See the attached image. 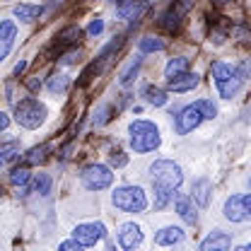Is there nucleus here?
I'll use <instances>...</instances> for the list:
<instances>
[{
    "label": "nucleus",
    "mask_w": 251,
    "mask_h": 251,
    "mask_svg": "<svg viewBox=\"0 0 251 251\" xmlns=\"http://www.w3.org/2000/svg\"><path fill=\"white\" fill-rule=\"evenodd\" d=\"M237 70H239V75L247 80V77H251V58H242L239 61V65H237Z\"/></svg>",
    "instance_id": "35"
},
{
    "label": "nucleus",
    "mask_w": 251,
    "mask_h": 251,
    "mask_svg": "<svg viewBox=\"0 0 251 251\" xmlns=\"http://www.w3.org/2000/svg\"><path fill=\"white\" fill-rule=\"evenodd\" d=\"M150 174H152V184L155 186H164L169 191H176L184 181V172L176 162L172 159H157L155 164L150 167Z\"/></svg>",
    "instance_id": "2"
},
{
    "label": "nucleus",
    "mask_w": 251,
    "mask_h": 251,
    "mask_svg": "<svg viewBox=\"0 0 251 251\" xmlns=\"http://www.w3.org/2000/svg\"><path fill=\"white\" fill-rule=\"evenodd\" d=\"M77 58H80V53H77V51H68V53L61 58V63H63V65H70V63L77 61Z\"/></svg>",
    "instance_id": "37"
},
{
    "label": "nucleus",
    "mask_w": 251,
    "mask_h": 251,
    "mask_svg": "<svg viewBox=\"0 0 251 251\" xmlns=\"http://www.w3.org/2000/svg\"><path fill=\"white\" fill-rule=\"evenodd\" d=\"M242 251H251V244H249V247H242Z\"/></svg>",
    "instance_id": "42"
},
{
    "label": "nucleus",
    "mask_w": 251,
    "mask_h": 251,
    "mask_svg": "<svg viewBox=\"0 0 251 251\" xmlns=\"http://www.w3.org/2000/svg\"><path fill=\"white\" fill-rule=\"evenodd\" d=\"M25 68H27V63L20 61L17 65H15V75H20V73H25Z\"/></svg>",
    "instance_id": "40"
},
{
    "label": "nucleus",
    "mask_w": 251,
    "mask_h": 251,
    "mask_svg": "<svg viewBox=\"0 0 251 251\" xmlns=\"http://www.w3.org/2000/svg\"><path fill=\"white\" fill-rule=\"evenodd\" d=\"M181 17H184V12H179L176 5H172L167 12H162V17H159V27L167 29V31H176L179 29V25H181Z\"/></svg>",
    "instance_id": "18"
},
{
    "label": "nucleus",
    "mask_w": 251,
    "mask_h": 251,
    "mask_svg": "<svg viewBox=\"0 0 251 251\" xmlns=\"http://www.w3.org/2000/svg\"><path fill=\"white\" fill-rule=\"evenodd\" d=\"M232 247V237L227 234V232H220V229H215V232H210L203 242H201V249L203 251H225Z\"/></svg>",
    "instance_id": "11"
},
{
    "label": "nucleus",
    "mask_w": 251,
    "mask_h": 251,
    "mask_svg": "<svg viewBox=\"0 0 251 251\" xmlns=\"http://www.w3.org/2000/svg\"><path fill=\"white\" fill-rule=\"evenodd\" d=\"M17 155H20V143H2L0 145V162L2 164H10Z\"/></svg>",
    "instance_id": "25"
},
{
    "label": "nucleus",
    "mask_w": 251,
    "mask_h": 251,
    "mask_svg": "<svg viewBox=\"0 0 251 251\" xmlns=\"http://www.w3.org/2000/svg\"><path fill=\"white\" fill-rule=\"evenodd\" d=\"M114 205L124 213H143L148 208V196L140 186H121L111 196Z\"/></svg>",
    "instance_id": "5"
},
{
    "label": "nucleus",
    "mask_w": 251,
    "mask_h": 251,
    "mask_svg": "<svg viewBox=\"0 0 251 251\" xmlns=\"http://www.w3.org/2000/svg\"><path fill=\"white\" fill-rule=\"evenodd\" d=\"M143 97H145L148 104H152V106H164V104H167V92H164L162 87H157V85H145V87H143Z\"/></svg>",
    "instance_id": "21"
},
{
    "label": "nucleus",
    "mask_w": 251,
    "mask_h": 251,
    "mask_svg": "<svg viewBox=\"0 0 251 251\" xmlns=\"http://www.w3.org/2000/svg\"><path fill=\"white\" fill-rule=\"evenodd\" d=\"M15 121L22 126V128H39V126L46 121V106L36 99H22L15 104Z\"/></svg>",
    "instance_id": "4"
},
{
    "label": "nucleus",
    "mask_w": 251,
    "mask_h": 251,
    "mask_svg": "<svg viewBox=\"0 0 251 251\" xmlns=\"http://www.w3.org/2000/svg\"><path fill=\"white\" fill-rule=\"evenodd\" d=\"M27 87H29L31 92H36V90H41V80H39V77H31L29 82H27Z\"/></svg>",
    "instance_id": "38"
},
{
    "label": "nucleus",
    "mask_w": 251,
    "mask_h": 251,
    "mask_svg": "<svg viewBox=\"0 0 251 251\" xmlns=\"http://www.w3.org/2000/svg\"><path fill=\"white\" fill-rule=\"evenodd\" d=\"M126 162H128V157H126V152H121V150H114V152L109 155V164H111V167H126Z\"/></svg>",
    "instance_id": "33"
},
{
    "label": "nucleus",
    "mask_w": 251,
    "mask_h": 251,
    "mask_svg": "<svg viewBox=\"0 0 251 251\" xmlns=\"http://www.w3.org/2000/svg\"><path fill=\"white\" fill-rule=\"evenodd\" d=\"M15 17L17 20H22V22H34L41 12H44V7L41 5H25V2H20V5H15Z\"/></svg>",
    "instance_id": "19"
},
{
    "label": "nucleus",
    "mask_w": 251,
    "mask_h": 251,
    "mask_svg": "<svg viewBox=\"0 0 251 251\" xmlns=\"http://www.w3.org/2000/svg\"><path fill=\"white\" fill-rule=\"evenodd\" d=\"M104 234H106V229H104L101 222H82V225H77V227L73 229V237H75L82 247H94Z\"/></svg>",
    "instance_id": "8"
},
{
    "label": "nucleus",
    "mask_w": 251,
    "mask_h": 251,
    "mask_svg": "<svg viewBox=\"0 0 251 251\" xmlns=\"http://www.w3.org/2000/svg\"><path fill=\"white\" fill-rule=\"evenodd\" d=\"M7 126H10V119H7V114H0V128L5 130Z\"/></svg>",
    "instance_id": "39"
},
{
    "label": "nucleus",
    "mask_w": 251,
    "mask_h": 251,
    "mask_svg": "<svg viewBox=\"0 0 251 251\" xmlns=\"http://www.w3.org/2000/svg\"><path fill=\"white\" fill-rule=\"evenodd\" d=\"M184 242V229L181 227H162L155 234V244L157 247H172Z\"/></svg>",
    "instance_id": "13"
},
{
    "label": "nucleus",
    "mask_w": 251,
    "mask_h": 251,
    "mask_svg": "<svg viewBox=\"0 0 251 251\" xmlns=\"http://www.w3.org/2000/svg\"><path fill=\"white\" fill-rule=\"evenodd\" d=\"M46 155H49V145H36L25 155V164H39L46 159Z\"/></svg>",
    "instance_id": "26"
},
{
    "label": "nucleus",
    "mask_w": 251,
    "mask_h": 251,
    "mask_svg": "<svg viewBox=\"0 0 251 251\" xmlns=\"http://www.w3.org/2000/svg\"><path fill=\"white\" fill-rule=\"evenodd\" d=\"M128 2H133V0H116V5L121 7V5H128Z\"/></svg>",
    "instance_id": "41"
},
{
    "label": "nucleus",
    "mask_w": 251,
    "mask_h": 251,
    "mask_svg": "<svg viewBox=\"0 0 251 251\" xmlns=\"http://www.w3.org/2000/svg\"><path fill=\"white\" fill-rule=\"evenodd\" d=\"M101 31H104V20H99V17H97V20H92V22H90L87 34H90V36H99Z\"/></svg>",
    "instance_id": "34"
},
{
    "label": "nucleus",
    "mask_w": 251,
    "mask_h": 251,
    "mask_svg": "<svg viewBox=\"0 0 251 251\" xmlns=\"http://www.w3.org/2000/svg\"><path fill=\"white\" fill-rule=\"evenodd\" d=\"M213 77H215V85H218V92L222 99H232L239 92L242 80H244L239 75V70L227 63H213Z\"/></svg>",
    "instance_id": "3"
},
{
    "label": "nucleus",
    "mask_w": 251,
    "mask_h": 251,
    "mask_svg": "<svg viewBox=\"0 0 251 251\" xmlns=\"http://www.w3.org/2000/svg\"><path fill=\"white\" fill-rule=\"evenodd\" d=\"M148 10V0H133L128 5H121L119 7V17L121 20H140Z\"/></svg>",
    "instance_id": "17"
},
{
    "label": "nucleus",
    "mask_w": 251,
    "mask_h": 251,
    "mask_svg": "<svg viewBox=\"0 0 251 251\" xmlns=\"http://www.w3.org/2000/svg\"><path fill=\"white\" fill-rule=\"evenodd\" d=\"M114 181V174L106 164H90L82 169V184L90 191H101V188H109Z\"/></svg>",
    "instance_id": "6"
},
{
    "label": "nucleus",
    "mask_w": 251,
    "mask_h": 251,
    "mask_svg": "<svg viewBox=\"0 0 251 251\" xmlns=\"http://www.w3.org/2000/svg\"><path fill=\"white\" fill-rule=\"evenodd\" d=\"M31 174L27 167H17V169H12L10 172V184L12 186H25V184H29Z\"/></svg>",
    "instance_id": "27"
},
{
    "label": "nucleus",
    "mask_w": 251,
    "mask_h": 251,
    "mask_svg": "<svg viewBox=\"0 0 251 251\" xmlns=\"http://www.w3.org/2000/svg\"><path fill=\"white\" fill-rule=\"evenodd\" d=\"M210 191H213V184L208 179H198L193 186H191V198L201 205V208H208L210 203Z\"/></svg>",
    "instance_id": "16"
},
{
    "label": "nucleus",
    "mask_w": 251,
    "mask_h": 251,
    "mask_svg": "<svg viewBox=\"0 0 251 251\" xmlns=\"http://www.w3.org/2000/svg\"><path fill=\"white\" fill-rule=\"evenodd\" d=\"M15 25L10 22V20H5L2 25H0V58H7V53H10V49H12V44H15Z\"/></svg>",
    "instance_id": "14"
},
{
    "label": "nucleus",
    "mask_w": 251,
    "mask_h": 251,
    "mask_svg": "<svg viewBox=\"0 0 251 251\" xmlns=\"http://www.w3.org/2000/svg\"><path fill=\"white\" fill-rule=\"evenodd\" d=\"M128 133H130V148L135 152H152L162 143L157 126L150 121H133L128 126Z\"/></svg>",
    "instance_id": "1"
},
{
    "label": "nucleus",
    "mask_w": 251,
    "mask_h": 251,
    "mask_svg": "<svg viewBox=\"0 0 251 251\" xmlns=\"http://www.w3.org/2000/svg\"><path fill=\"white\" fill-rule=\"evenodd\" d=\"M186 70H188V58L179 56V58H172V61L167 63V68H164V77L172 80V77H176V75H181V73H186Z\"/></svg>",
    "instance_id": "22"
},
{
    "label": "nucleus",
    "mask_w": 251,
    "mask_h": 251,
    "mask_svg": "<svg viewBox=\"0 0 251 251\" xmlns=\"http://www.w3.org/2000/svg\"><path fill=\"white\" fill-rule=\"evenodd\" d=\"M176 213H179V218L188 222V225H196V220H198V213H196V208H193V198H188L184 193H179L176 196Z\"/></svg>",
    "instance_id": "15"
},
{
    "label": "nucleus",
    "mask_w": 251,
    "mask_h": 251,
    "mask_svg": "<svg viewBox=\"0 0 251 251\" xmlns=\"http://www.w3.org/2000/svg\"><path fill=\"white\" fill-rule=\"evenodd\" d=\"M109 114H111V106H109V104H101V106L94 111V126H104L111 119Z\"/></svg>",
    "instance_id": "31"
},
{
    "label": "nucleus",
    "mask_w": 251,
    "mask_h": 251,
    "mask_svg": "<svg viewBox=\"0 0 251 251\" xmlns=\"http://www.w3.org/2000/svg\"><path fill=\"white\" fill-rule=\"evenodd\" d=\"M143 242V229L135 222H124L119 227V244L121 249H135Z\"/></svg>",
    "instance_id": "9"
},
{
    "label": "nucleus",
    "mask_w": 251,
    "mask_h": 251,
    "mask_svg": "<svg viewBox=\"0 0 251 251\" xmlns=\"http://www.w3.org/2000/svg\"><path fill=\"white\" fill-rule=\"evenodd\" d=\"M58 249H61V251H80V249H85V247H82V244H80V242H77V239L73 237L70 242H63Z\"/></svg>",
    "instance_id": "36"
},
{
    "label": "nucleus",
    "mask_w": 251,
    "mask_h": 251,
    "mask_svg": "<svg viewBox=\"0 0 251 251\" xmlns=\"http://www.w3.org/2000/svg\"><path fill=\"white\" fill-rule=\"evenodd\" d=\"M140 53H155V51H164V41L157 36H143L140 39Z\"/></svg>",
    "instance_id": "23"
},
{
    "label": "nucleus",
    "mask_w": 251,
    "mask_h": 251,
    "mask_svg": "<svg viewBox=\"0 0 251 251\" xmlns=\"http://www.w3.org/2000/svg\"><path fill=\"white\" fill-rule=\"evenodd\" d=\"M138 68H140V58H135V61L128 65V70H126L124 75H121V85H124V87H128V85L135 80V75H138Z\"/></svg>",
    "instance_id": "30"
},
{
    "label": "nucleus",
    "mask_w": 251,
    "mask_h": 251,
    "mask_svg": "<svg viewBox=\"0 0 251 251\" xmlns=\"http://www.w3.org/2000/svg\"><path fill=\"white\" fill-rule=\"evenodd\" d=\"M155 186V184H152ZM174 198V191H169V188L164 186H155V208L157 210H162V208H167V203Z\"/></svg>",
    "instance_id": "28"
},
{
    "label": "nucleus",
    "mask_w": 251,
    "mask_h": 251,
    "mask_svg": "<svg viewBox=\"0 0 251 251\" xmlns=\"http://www.w3.org/2000/svg\"><path fill=\"white\" fill-rule=\"evenodd\" d=\"M203 121H205L203 111H201L196 104H191L186 109H181L179 116H176V133H179V135H188L191 130H196Z\"/></svg>",
    "instance_id": "7"
},
{
    "label": "nucleus",
    "mask_w": 251,
    "mask_h": 251,
    "mask_svg": "<svg viewBox=\"0 0 251 251\" xmlns=\"http://www.w3.org/2000/svg\"><path fill=\"white\" fill-rule=\"evenodd\" d=\"M82 36V29L77 27V25H70V27H65L63 31H58V36H56V46H70V44H77V39Z\"/></svg>",
    "instance_id": "20"
},
{
    "label": "nucleus",
    "mask_w": 251,
    "mask_h": 251,
    "mask_svg": "<svg viewBox=\"0 0 251 251\" xmlns=\"http://www.w3.org/2000/svg\"><path fill=\"white\" fill-rule=\"evenodd\" d=\"M68 85H70V80H68L65 75H53V77L49 80V92H53V94L65 92V90H68Z\"/></svg>",
    "instance_id": "29"
},
{
    "label": "nucleus",
    "mask_w": 251,
    "mask_h": 251,
    "mask_svg": "<svg viewBox=\"0 0 251 251\" xmlns=\"http://www.w3.org/2000/svg\"><path fill=\"white\" fill-rule=\"evenodd\" d=\"M222 213H225V218L229 220V222H244V220H249L247 208H244V196H232V198H227Z\"/></svg>",
    "instance_id": "10"
},
{
    "label": "nucleus",
    "mask_w": 251,
    "mask_h": 251,
    "mask_svg": "<svg viewBox=\"0 0 251 251\" xmlns=\"http://www.w3.org/2000/svg\"><path fill=\"white\" fill-rule=\"evenodd\" d=\"M198 75L196 73H181V75H176V77H172V80H167V87L172 90V92H188V90H193V87H198Z\"/></svg>",
    "instance_id": "12"
},
{
    "label": "nucleus",
    "mask_w": 251,
    "mask_h": 251,
    "mask_svg": "<svg viewBox=\"0 0 251 251\" xmlns=\"http://www.w3.org/2000/svg\"><path fill=\"white\" fill-rule=\"evenodd\" d=\"M31 191L39 193V196H46V193L51 191V176H49V174H36V176L31 179Z\"/></svg>",
    "instance_id": "24"
},
{
    "label": "nucleus",
    "mask_w": 251,
    "mask_h": 251,
    "mask_svg": "<svg viewBox=\"0 0 251 251\" xmlns=\"http://www.w3.org/2000/svg\"><path fill=\"white\" fill-rule=\"evenodd\" d=\"M215 2H227V0H215Z\"/></svg>",
    "instance_id": "43"
},
{
    "label": "nucleus",
    "mask_w": 251,
    "mask_h": 251,
    "mask_svg": "<svg viewBox=\"0 0 251 251\" xmlns=\"http://www.w3.org/2000/svg\"><path fill=\"white\" fill-rule=\"evenodd\" d=\"M196 106L203 111V116H205V119H215V116H218V109H215V104H213V101H208V99H201V101H196Z\"/></svg>",
    "instance_id": "32"
}]
</instances>
